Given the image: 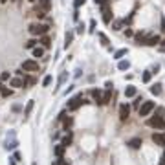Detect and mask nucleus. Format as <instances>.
<instances>
[{
    "instance_id": "nucleus-1",
    "label": "nucleus",
    "mask_w": 165,
    "mask_h": 165,
    "mask_svg": "<svg viewBox=\"0 0 165 165\" xmlns=\"http://www.w3.org/2000/svg\"><path fill=\"white\" fill-rule=\"evenodd\" d=\"M48 29H50V26H46V24H31V26L28 28V31L33 35V37H37V35H46L48 33Z\"/></svg>"
},
{
    "instance_id": "nucleus-2",
    "label": "nucleus",
    "mask_w": 165,
    "mask_h": 165,
    "mask_svg": "<svg viewBox=\"0 0 165 165\" xmlns=\"http://www.w3.org/2000/svg\"><path fill=\"white\" fill-rule=\"evenodd\" d=\"M154 108H156V103L154 101H145L141 107H139V116H149Z\"/></svg>"
},
{
    "instance_id": "nucleus-3",
    "label": "nucleus",
    "mask_w": 165,
    "mask_h": 165,
    "mask_svg": "<svg viewBox=\"0 0 165 165\" xmlns=\"http://www.w3.org/2000/svg\"><path fill=\"white\" fill-rule=\"evenodd\" d=\"M147 125L152 127V128H165V119L162 116H154V117H151L147 121Z\"/></svg>"
},
{
    "instance_id": "nucleus-4",
    "label": "nucleus",
    "mask_w": 165,
    "mask_h": 165,
    "mask_svg": "<svg viewBox=\"0 0 165 165\" xmlns=\"http://www.w3.org/2000/svg\"><path fill=\"white\" fill-rule=\"evenodd\" d=\"M112 11H110V4H108V0H105L103 2V22L105 24H110L112 22Z\"/></svg>"
},
{
    "instance_id": "nucleus-5",
    "label": "nucleus",
    "mask_w": 165,
    "mask_h": 165,
    "mask_svg": "<svg viewBox=\"0 0 165 165\" xmlns=\"http://www.w3.org/2000/svg\"><path fill=\"white\" fill-rule=\"evenodd\" d=\"M22 70L24 72H39V62L33 61V59H28V61L22 62Z\"/></svg>"
},
{
    "instance_id": "nucleus-6",
    "label": "nucleus",
    "mask_w": 165,
    "mask_h": 165,
    "mask_svg": "<svg viewBox=\"0 0 165 165\" xmlns=\"http://www.w3.org/2000/svg\"><path fill=\"white\" fill-rule=\"evenodd\" d=\"M83 103H84L83 94H79V96H75V97H72V99H70V103H68V110H77Z\"/></svg>"
},
{
    "instance_id": "nucleus-7",
    "label": "nucleus",
    "mask_w": 165,
    "mask_h": 165,
    "mask_svg": "<svg viewBox=\"0 0 165 165\" xmlns=\"http://www.w3.org/2000/svg\"><path fill=\"white\" fill-rule=\"evenodd\" d=\"M162 42V39H160V35H151V37H145L143 39V46H156V44Z\"/></svg>"
},
{
    "instance_id": "nucleus-8",
    "label": "nucleus",
    "mask_w": 165,
    "mask_h": 165,
    "mask_svg": "<svg viewBox=\"0 0 165 165\" xmlns=\"http://www.w3.org/2000/svg\"><path fill=\"white\" fill-rule=\"evenodd\" d=\"M128 114H130V107H128L127 103H123L121 107H119V119H121V121H127Z\"/></svg>"
},
{
    "instance_id": "nucleus-9",
    "label": "nucleus",
    "mask_w": 165,
    "mask_h": 165,
    "mask_svg": "<svg viewBox=\"0 0 165 165\" xmlns=\"http://www.w3.org/2000/svg\"><path fill=\"white\" fill-rule=\"evenodd\" d=\"M66 79H68V72H61V75H59V81H57V86H55V94L61 90V86L66 83Z\"/></svg>"
},
{
    "instance_id": "nucleus-10",
    "label": "nucleus",
    "mask_w": 165,
    "mask_h": 165,
    "mask_svg": "<svg viewBox=\"0 0 165 165\" xmlns=\"http://www.w3.org/2000/svg\"><path fill=\"white\" fill-rule=\"evenodd\" d=\"M127 145L130 149H139L143 145V141H141V138H132V139H128V141H127Z\"/></svg>"
},
{
    "instance_id": "nucleus-11",
    "label": "nucleus",
    "mask_w": 165,
    "mask_h": 165,
    "mask_svg": "<svg viewBox=\"0 0 165 165\" xmlns=\"http://www.w3.org/2000/svg\"><path fill=\"white\" fill-rule=\"evenodd\" d=\"M152 141L156 145H165V132L163 134H156V132H154L152 134Z\"/></svg>"
},
{
    "instance_id": "nucleus-12",
    "label": "nucleus",
    "mask_w": 165,
    "mask_h": 165,
    "mask_svg": "<svg viewBox=\"0 0 165 165\" xmlns=\"http://www.w3.org/2000/svg\"><path fill=\"white\" fill-rule=\"evenodd\" d=\"M39 7L42 11H50L52 9V0H39Z\"/></svg>"
},
{
    "instance_id": "nucleus-13",
    "label": "nucleus",
    "mask_w": 165,
    "mask_h": 165,
    "mask_svg": "<svg viewBox=\"0 0 165 165\" xmlns=\"http://www.w3.org/2000/svg\"><path fill=\"white\" fill-rule=\"evenodd\" d=\"M11 86H15V88H22V86H26V83H24V79H20V77H15V79H11Z\"/></svg>"
},
{
    "instance_id": "nucleus-14",
    "label": "nucleus",
    "mask_w": 165,
    "mask_h": 165,
    "mask_svg": "<svg viewBox=\"0 0 165 165\" xmlns=\"http://www.w3.org/2000/svg\"><path fill=\"white\" fill-rule=\"evenodd\" d=\"M92 97L96 99V103L103 105V94H101V90H96V88H94V90H92Z\"/></svg>"
},
{
    "instance_id": "nucleus-15",
    "label": "nucleus",
    "mask_w": 165,
    "mask_h": 165,
    "mask_svg": "<svg viewBox=\"0 0 165 165\" xmlns=\"http://www.w3.org/2000/svg\"><path fill=\"white\" fill-rule=\"evenodd\" d=\"M72 41H73V31H66V35H64V48H68L72 44Z\"/></svg>"
},
{
    "instance_id": "nucleus-16",
    "label": "nucleus",
    "mask_w": 165,
    "mask_h": 165,
    "mask_svg": "<svg viewBox=\"0 0 165 165\" xmlns=\"http://www.w3.org/2000/svg\"><path fill=\"white\" fill-rule=\"evenodd\" d=\"M33 105H35L33 99H31V101H28L26 108H24V117H29V114H31V110H33Z\"/></svg>"
},
{
    "instance_id": "nucleus-17",
    "label": "nucleus",
    "mask_w": 165,
    "mask_h": 165,
    "mask_svg": "<svg viewBox=\"0 0 165 165\" xmlns=\"http://www.w3.org/2000/svg\"><path fill=\"white\" fill-rule=\"evenodd\" d=\"M136 94H138L136 86H127V88H125V96H127V97H134Z\"/></svg>"
},
{
    "instance_id": "nucleus-18",
    "label": "nucleus",
    "mask_w": 165,
    "mask_h": 165,
    "mask_svg": "<svg viewBox=\"0 0 165 165\" xmlns=\"http://www.w3.org/2000/svg\"><path fill=\"white\" fill-rule=\"evenodd\" d=\"M127 53H128V50H127V48H121V50H117V52L114 53V59H117V61H121V57H125Z\"/></svg>"
},
{
    "instance_id": "nucleus-19",
    "label": "nucleus",
    "mask_w": 165,
    "mask_h": 165,
    "mask_svg": "<svg viewBox=\"0 0 165 165\" xmlns=\"http://www.w3.org/2000/svg\"><path fill=\"white\" fill-rule=\"evenodd\" d=\"M39 42H41L44 48H50V46H52V39H50L48 35H42V37H41V41H39Z\"/></svg>"
},
{
    "instance_id": "nucleus-20",
    "label": "nucleus",
    "mask_w": 165,
    "mask_h": 165,
    "mask_svg": "<svg viewBox=\"0 0 165 165\" xmlns=\"http://www.w3.org/2000/svg\"><path fill=\"white\" fill-rule=\"evenodd\" d=\"M37 44H39V41L37 39H29V41L24 44V48H28V50H33V48H37Z\"/></svg>"
},
{
    "instance_id": "nucleus-21",
    "label": "nucleus",
    "mask_w": 165,
    "mask_h": 165,
    "mask_svg": "<svg viewBox=\"0 0 165 165\" xmlns=\"http://www.w3.org/2000/svg\"><path fill=\"white\" fill-rule=\"evenodd\" d=\"M72 139H73V136H72V132H68L66 136L62 138V143H61V145H62V147H68V145L72 143Z\"/></svg>"
},
{
    "instance_id": "nucleus-22",
    "label": "nucleus",
    "mask_w": 165,
    "mask_h": 165,
    "mask_svg": "<svg viewBox=\"0 0 165 165\" xmlns=\"http://www.w3.org/2000/svg\"><path fill=\"white\" fill-rule=\"evenodd\" d=\"M97 37L99 39H101V44H103V46H110V41H108V37H107V35H105V33H97Z\"/></svg>"
},
{
    "instance_id": "nucleus-23",
    "label": "nucleus",
    "mask_w": 165,
    "mask_h": 165,
    "mask_svg": "<svg viewBox=\"0 0 165 165\" xmlns=\"http://www.w3.org/2000/svg\"><path fill=\"white\" fill-rule=\"evenodd\" d=\"M141 79H143V83H151V79H152V72H151V70H147V72H143Z\"/></svg>"
},
{
    "instance_id": "nucleus-24",
    "label": "nucleus",
    "mask_w": 165,
    "mask_h": 165,
    "mask_svg": "<svg viewBox=\"0 0 165 165\" xmlns=\"http://www.w3.org/2000/svg\"><path fill=\"white\" fill-rule=\"evenodd\" d=\"M110 99H112V90H107V92L103 94V105L110 103Z\"/></svg>"
},
{
    "instance_id": "nucleus-25",
    "label": "nucleus",
    "mask_w": 165,
    "mask_h": 165,
    "mask_svg": "<svg viewBox=\"0 0 165 165\" xmlns=\"http://www.w3.org/2000/svg\"><path fill=\"white\" fill-rule=\"evenodd\" d=\"M44 55V48H41V46H37V48H33V57H42Z\"/></svg>"
},
{
    "instance_id": "nucleus-26",
    "label": "nucleus",
    "mask_w": 165,
    "mask_h": 165,
    "mask_svg": "<svg viewBox=\"0 0 165 165\" xmlns=\"http://www.w3.org/2000/svg\"><path fill=\"white\" fill-rule=\"evenodd\" d=\"M151 92L154 94V96H160V94H162V84H152V86H151Z\"/></svg>"
},
{
    "instance_id": "nucleus-27",
    "label": "nucleus",
    "mask_w": 165,
    "mask_h": 165,
    "mask_svg": "<svg viewBox=\"0 0 165 165\" xmlns=\"http://www.w3.org/2000/svg\"><path fill=\"white\" fill-rule=\"evenodd\" d=\"M64 149H66V147H62V145H57V147H55V156H57V158H62Z\"/></svg>"
},
{
    "instance_id": "nucleus-28",
    "label": "nucleus",
    "mask_w": 165,
    "mask_h": 165,
    "mask_svg": "<svg viewBox=\"0 0 165 165\" xmlns=\"http://www.w3.org/2000/svg\"><path fill=\"white\" fill-rule=\"evenodd\" d=\"M117 68L119 70H128V68H130V62H128V61H119L117 62Z\"/></svg>"
},
{
    "instance_id": "nucleus-29",
    "label": "nucleus",
    "mask_w": 165,
    "mask_h": 165,
    "mask_svg": "<svg viewBox=\"0 0 165 165\" xmlns=\"http://www.w3.org/2000/svg\"><path fill=\"white\" fill-rule=\"evenodd\" d=\"M0 94H2L4 97H9V96L13 94V90H11V88H6V86H2V88H0Z\"/></svg>"
},
{
    "instance_id": "nucleus-30",
    "label": "nucleus",
    "mask_w": 165,
    "mask_h": 165,
    "mask_svg": "<svg viewBox=\"0 0 165 165\" xmlns=\"http://www.w3.org/2000/svg\"><path fill=\"white\" fill-rule=\"evenodd\" d=\"M17 145H18V141H17V139H13V141H9V139H7V145H6V149H17Z\"/></svg>"
},
{
    "instance_id": "nucleus-31",
    "label": "nucleus",
    "mask_w": 165,
    "mask_h": 165,
    "mask_svg": "<svg viewBox=\"0 0 165 165\" xmlns=\"http://www.w3.org/2000/svg\"><path fill=\"white\" fill-rule=\"evenodd\" d=\"M84 2H86V0H73V7L79 9L81 6H84Z\"/></svg>"
},
{
    "instance_id": "nucleus-32",
    "label": "nucleus",
    "mask_w": 165,
    "mask_h": 165,
    "mask_svg": "<svg viewBox=\"0 0 165 165\" xmlns=\"http://www.w3.org/2000/svg\"><path fill=\"white\" fill-rule=\"evenodd\" d=\"M123 24H125V20H116V22H114V29H116V31H117V29H121Z\"/></svg>"
},
{
    "instance_id": "nucleus-33",
    "label": "nucleus",
    "mask_w": 165,
    "mask_h": 165,
    "mask_svg": "<svg viewBox=\"0 0 165 165\" xmlns=\"http://www.w3.org/2000/svg\"><path fill=\"white\" fill-rule=\"evenodd\" d=\"M0 81H11V77H9V72H2V75H0Z\"/></svg>"
},
{
    "instance_id": "nucleus-34",
    "label": "nucleus",
    "mask_w": 165,
    "mask_h": 165,
    "mask_svg": "<svg viewBox=\"0 0 165 165\" xmlns=\"http://www.w3.org/2000/svg\"><path fill=\"white\" fill-rule=\"evenodd\" d=\"M50 83H52V75H46L42 79V86H50Z\"/></svg>"
},
{
    "instance_id": "nucleus-35",
    "label": "nucleus",
    "mask_w": 165,
    "mask_h": 165,
    "mask_svg": "<svg viewBox=\"0 0 165 165\" xmlns=\"http://www.w3.org/2000/svg\"><path fill=\"white\" fill-rule=\"evenodd\" d=\"M37 17L39 18H44V17H46V11H42L41 7H37Z\"/></svg>"
},
{
    "instance_id": "nucleus-36",
    "label": "nucleus",
    "mask_w": 165,
    "mask_h": 165,
    "mask_svg": "<svg viewBox=\"0 0 165 165\" xmlns=\"http://www.w3.org/2000/svg\"><path fill=\"white\" fill-rule=\"evenodd\" d=\"M70 125H72V119H64V130H68V128H70Z\"/></svg>"
},
{
    "instance_id": "nucleus-37",
    "label": "nucleus",
    "mask_w": 165,
    "mask_h": 165,
    "mask_svg": "<svg viewBox=\"0 0 165 165\" xmlns=\"http://www.w3.org/2000/svg\"><path fill=\"white\" fill-rule=\"evenodd\" d=\"M77 33H84V24H79L77 26Z\"/></svg>"
},
{
    "instance_id": "nucleus-38",
    "label": "nucleus",
    "mask_w": 165,
    "mask_h": 165,
    "mask_svg": "<svg viewBox=\"0 0 165 165\" xmlns=\"http://www.w3.org/2000/svg\"><path fill=\"white\" fill-rule=\"evenodd\" d=\"M13 160H15V162H18V160H20V152H15L13 154Z\"/></svg>"
},
{
    "instance_id": "nucleus-39",
    "label": "nucleus",
    "mask_w": 165,
    "mask_h": 165,
    "mask_svg": "<svg viewBox=\"0 0 165 165\" xmlns=\"http://www.w3.org/2000/svg\"><path fill=\"white\" fill-rule=\"evenodd\" d=\"M94 28H96V20H90V31H94Z\"/></svg>"
},
{
    "instance_id": "nucleus-40",
    "label": "nucleus",
    "mask_w": 165,
    "mask_h": 165,
    "mask_svg": "<svg viewBox=\"0 0 165 165\" xmlns=\"http://www.w3.org/2000/svg\"><path fill=\"white\" fill-rule=\"evenodd\" d=\"M125 35H127V37H132L134 31H132V29H127V31H125Z\"/></svg>"
},
{
    "instance_id": "nucleus-41",
    "label": "nucleus",
    "mask_w": 165,
    "mask_h": 165,
    "mask_svg": "<svg viewBox=\"0 0 165 165\" xmlns=\"http://www.w3.org/2000/svg\"><path fill=\"white\" fill-rule=\"evenodd\" d=\"M105 86H107V90H112V86H114V84H112V83H110V81H108L107 84H105Z\"/></svg>"
},
{
    "instance_id": "nucleus-42",
    "label": "nucleus",
    "mask_w": 165,
    "mask_h": 165,
    "mask_svg": "<svg viewBox=\"0 0 165 165\" xmlns=\"http://www.w3.org/2000/svg\"><path fill=\"white\" fill-rule=\"evenodd\" d=\"M160 52H165V41H163L162 44H160Z\"/></svg>"
},
{
    "instance_id": "nucleus-43",
    "label": "nucleus",
    "mask_w": 165,
    "mask_h": 165,
    "mask_svg": "<svg viewBox=\"0 0 165 165\" xmlns=\"http://www.w3.org/2000/svg\"><path fill=\"white\" fill-rule=\"evenodd\" d=\"M73 18H75V20L79 18V9H75V11H73Z\"/></svg>"
},
{
    "instance_id": "nucleus-44",
    "label": "nucleus",
    "mask_w": 165,
    "mask_h": 165,
    "mask_svg": "<svg viewBox=\"0 0 165 165\" xmlns=\"http://www.w3.org/2000/svg\"><path fill=\"white\" fill-rule=\"evenodd\" d=\"M162 29L165 31V17H162Z\"/></svg>"
},
{
    "instance_id": "nucleus-45",
    "label": "nucleus",
    "mask_w": 165,
    "mask_h": 165,
    "mask_svg": "<svg viewBox=\"0 0 165 165\" xmlns=\"http://www.w3.org/2000/svg\"><path fill=\"white\" fill-rule=\"evenodd\" d=\"M162 165H165V151H163V154H162Z\"/></svg>"
},
{
    "instance_id": "nucleus-46",
    "label": "nucleus",
    "mask_w": 165,
    "mask_h": 165,
    "mask_svg": "<svg viewBox=\"0 0 165 165\" xmlns=\"http://www.w3.org/2000/svg\"><path fill=\"white\" fill-rule=\"evenodd\" d=\"M94 2H96V4H103L105 0H94Z\"/></svg>"
},
{
    "instance_id": "nucleus-47",
    "label": "nucleus",
    "mask_w": 165,
    "mask_h": 165,
    "mask_svg": "<svg viewBox=\"0 0 165 165\" xmlns=\"http://www.w3.org/2000/svg\"><path fill=\"white\" fill-rule=\"evenodd\" d=\"M0 2H2V4H4V2H7V0H0Z\"/></svg>"
},
{
    "instance_id": "nucleus-48",
    "label": "nucleus",
    "mask_w": 165,
    "mask_h": 165,
    "mask_svg": "<svg viewBox=\"0 0 165 165\" xmlns=\"http://www.w3.org/2000/svg\"><path fill=\"white\" fill-rule=\"evenodd\" d=\"M29 2H37V0H29Z\"/></svg>"
}]
</instances>
